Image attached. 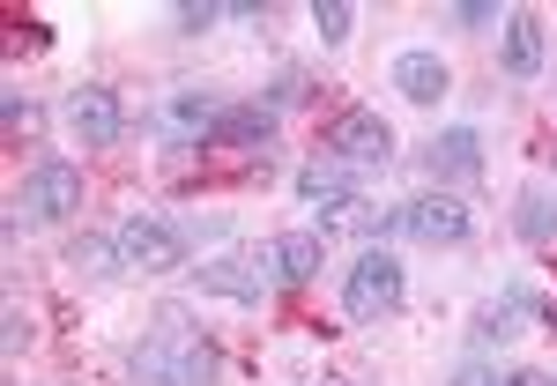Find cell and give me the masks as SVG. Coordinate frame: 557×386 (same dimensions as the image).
Masks as SVG:
<instances>
[{
  "instance_id": "cell-2",
  "label": "cell",
  "mask_w": 557,
  "mask_h": 386,
  "mask_svg": "<svg viewBox=\"0 0 557 386\" xmlns=\"http://www.w3.org/2000/svg\"><path fill=\"white\" fill-rule=\"evenodd\" d=\"M8 209L23 223H67V215H83V172L67 157H45V164H30V178L15 186Z\"/></svg>"
},
{
  "instance_id": "cell-10",
  "label": "cell",
  "mask_w": 557,
  "mask_h": 386,
  "mask_svg": "<svg viewBox=\"0 0 557 386\" xmlns=\"http://www.w3.org/2000/svg\"><path fill=\"white\" fill-rule=\"evenodd\" d=\"M275 141V112L268 104H215L209 149H268Z\"/></svg>"
},
{
  "instance_id": "cell-16",
  "label": "cell",
  "mask_w": 557,
  "mask_h": 386,
  "mask_svg": "<svg viewBox=\"0 0 557 386\" xmlns=\"http://www.w3.org/2000/svg\"><path fill=\"white\" fill-rule=\"evenodd\" d=\"M201 290H215V298H231V304H260L268 275H260L253 260H209L201 267Z\"/></svg>"
},
{
  "instance_id": "cell-24",
  "label": "cell",
  "mask_w": 557,
  "mask_h": 386,
  "mask_svg": "<svg viewBox=\"0 0 557 386\" xmlns=\"http://www.w3.org/2000/svg\"><path fill=\"white\" fill-rule=\"evenodd\" d=\"M275 104H305V75H298V67H290V75L275 83Z\"/></svg>"
},
{
  "instance_id": "cell-11",
  "label": "cell",
  "mask_w": 557,
  "mask_h": 386,
  "mask_svg": "<svg viewBox=\"0 0 557 386\" xmlns=\"http://www.w3.org/2000/svg\"><path fill=\"white\" fill-rule=\"evenodd\" d=\"M424 164H431V178H446V186H469V178L483 172V134L475 127H446L424 149Z\"/></svg>"
},
{
  "instance_id": "cell-5",
  "label": "cell",
  "mask_w": 557,
  "mask_h": 386,
  "mask_svg": "<svg viewBox=\"0 0 557 386\" xmlns=\"http://www.w3.org/2000/svg\"><path fill=\"white\" fill-rule=\"evenodd\" d=\"M60 120H67V134H75L83 149H112V141L127 134V104H120L104 83H83L75 97H67V112H60Z\"/></svg>"
},
{
  "instance_id": "cell-8",
  "label": "cell",
  "mask_w": 557,
  "mask_h": 386,
  "mask_svg": "<svg viewBox=\"0 0 557 386\" xmlns=\"http://www.w3.org/2000/svg\"><path fill=\"white\" fill-rule=\"evenodd\" d=\"M498 30H506V38H498V67H506L513 83H535V75H543V15H535V8H506Z\"/></svg>"
},
{
  "instance_id": "cell-4",
  "label": "cell",
  "mask_w": 557,
  "mask_h": 386,
  "mask_svg": "<svg viewBox=\"0 0 557 386\" xmlns=\"http://www.w3.org/2000/svg\"><path fill=\"white\" fill-rule=\"evenodd\" d=\"M327 157H343L349 172H386L394 164V127H386L380 112L349 104V112H335V127H327Z\"/></svg>"
},
{
  "instance_id": "cell-23",
  "label": "cell",
  "mask_w": 557,
  "mask_h": 386,
  "mask_svg": "<svg viewBox=\"0 0 557 386\" xmlns=\"http://www.w3.org/2000/svg\"><path fill=\"white\" fill-rule=\"evenodd\" d=\"M454 23H461V30H491V23H498V8H483V0H461V8H454Z\"/></svg>"
},
{
  "instance_id": "cell-25",
  "label": "cell",
  "mask_w": 557,
  "mask_h": 386,
  "mask_svg": "<svg viewBox=\"0 0 557 386\" xmlns=\"http://www.w3.org/2000/svg\"><path fill=\"white\" fill-rule=\"evenodd\" d=\"M446 386H498V379H491L483 364H461V372H454V379H446Z\"/></svg>"
},
{
  "instance_id": "cell-21",
  "label": "cell",
  "mask_w": 557,
  "mask_h": 386,
  "mask_svg": "<svg viewBox=\"0 0 557 386\" xmlns=\"http://www.w3.org/2000/svg\"><path fill=\"white\" fill-rule=\"evenodd\" d=\"M312 30H320V45H343L349 38V8L343 0H320V8H312Z\"/></svg>"
},
{
  "instance_id": "cell-1",
  "label": "cell",
  "mask_w": 557,
  "mask_h": 386,
  "mask_svg": "<svg viewBox=\"0 0 557 386\" xmlns=\"http://www.w3.org/2000/svg\"><path fill=\"white\" fill-rule=\"evenodd\" d=\"M401 260L386 253V246H364L357 253V267L343 275V312L357 320V327H372V320H386V312H401Z\"/></svg>"
},
{
  "instance_id": "cell-3",
  "label": "cell",
  "mask_w": 557,
  "mask_h": 386,
  "mask_svg": "<svg viewBox=\"0 0 557 386\" xmlns=\"http://www.w3.org/2000/svg\"><path fill=\"white\" fill-rule=\"evenodd\" d=\"M186 231L164 223V215H127L120 223V260H127V275H178L186 267Z\"/></svg>"
},
{
  "instance_id": "cell-14",
  "label": "cell",
  "mask_w": 557,
  "mask_h": 386,
  "mask_svg": "<svg viewBox=\"0 0 557 386\" xmlns=\"http://www.w3.org/2000/svg\"><path fill=\"white\" fill-rule=\"evenodd\" d=\"M513 231H520V246H557V194L550 186H520Z\"/></svg>"
},
{
  "instance_id": "cell-15",
  "label": "cell",
  "mask_w": 557,
  "mask_h": 386,
  "mask_svg": "<svg viewBox=\"0 0 557 386\" xmlns=\"http://www.w3.org/2000/svg\"><path fill=\"white\" fill-rule=\"evenodd\" d=\"M67 267L89 275V283H112V275H127V260H120V238H97V231H75L67 238Z\"/></svg>"
},
{
  "instance_id": "cell-6",
  "label": "cell",
  "mask_w": 557,
  "mask_h": 386,
  "mask_svg": "<svg viewBox=\"0 0 557 386\" xmlns=\"http://www.w3.org/2000/svg\"><path fill=\"white\" fill-rule=\"evenodd\" d=\"M320 260H327V238H320V231H290V238L253 246V267L268 283H283V290H305V283L320 275Z\"/></svg>"
},
{
  "instance_id": "cell-17",
  "label": "cell",
  "mask_w": 557,
  "mask_h": 386,
  "mask_svg": "<svg viewBox=\"0 0 557 386\" xmlns=\"http://www.w3.org/2000/svg\"><path fill=\"white\" fill-rule=\"evenodd\" d=\"M298 194L312 201V209H335V201H357V194H349V164H343V157H312V164L298 172Z\"/></svg>"
},
{
  "instance_id": "cell-12",
  "label": "cell",
  "mask_w": 557,
  "mask_h": 386,
  "mask_svg": "<svg viewBox=\"0 0 557 386\" xmlns=\"http://www.w3.org/2000/svg\"><path fill=\"white\" fill-rule=\"evenodd\" d=\"M394 89H401L409 104H438V97L454 89V67H446L438 52H401V60H394Z\"/></svg>"
},
{
  "instance_id": "cell-20",
  "label": "cell",
  "mask_w": 557,
  "mask_h": 386,
  "mask_svg": "<svg viewBox=\"0 0 557 386\" xmlns=\"http://www.w3.org/2000/svg\"><path fill=\"white\" fill-rule=\"evenodd\" d=\"M215 15H223L215 0H178V8H172V23L186 30V38H201V30H215Z\"/></svg>"
},
{
  "instance_id": "cell-9",
  "label": "cell",
  "mask_w": 557,
  "mask_h": 386,
  "mask_svg": "<svg viewBox=\"0 0 557 386\" xmlns=\"http://www.w3.org/2000/svg\"><path fill=\"white\" fill-rule=\"evenodd\" d=\"M209 120H215L209 97H164V104L149 112V127L164 134L178 157H186V149H209Z\"/></svg>"
},
{
  "instance_id": "cell-18",
  "label": "cell",
  "mask_w": 557,
  "mask_h": 386,
  "mask_svg": "<svg viewBox=\"0 0 557 386\" xmlns=\"http://www.w3.org/2000/svg\"><path fill=\"white\" fill-rule=\"evenodd\" d=\"M513 327H520L513 298H498V304H491V312H483V320H475V335H483V343H513Z\"/></svg>"
},
{
  "instance_id": "cell-7",
  "label": "cell",
  "mask_w": 557,
  "mask_h": 386,
  "mask_svg": "<svg viewBox=\"0 0 557 386\" xmlns=\"http://www.w3.org/2000/svg\"><path fill=\"white\" fill-rule=\"evenodd\" d=\"M401 231L409 238H424V246H469L475 238V215L454 201V194H417V201H401Z\"/></svg>"
},
{
  "instance_id": "cell-26",
  "label": "cell",
  "mask_w": 557,
  "mask_h": 386,
  "mask_svg": "<svg viewBox=\"0 0 557 386\" xmlns=\"http://www.w3.org/2000/svg\"><path fill=\"white\" fill-rule=\"evenodd\" d=\"M498 386H550V379H543V372H506Z\"/></svg>"
},
{
  "instance_id": "cell-22",
  "label": "cell",
  "mask_w": 557,
  "mask_h": 386,
  "mask_svg": "<svg viewBox=\"0 0 557 386\" xmlns=\"http://www.w3.org/2000/svg\"><path fill=\"white\" fill-rule=\"evenodd\" d=\"M0 349H8V357L30 349V320H23V304H8V320H0Z\"/></svg>"
},
{
  "instance_id": "cell-19",
  "label": "cell",
  "mask_w": 557,
  "mask_h": 386,
  "mask_svg": "<svg viewBox=\"0 0 557 386\" xmlns=\"http://www.w3.org/2000/svg\"><path fill=\"white\" fill-rule=\"evenodd\" d=\"M0 120H8V134H38V104H30V97H23V89H8V97H0Z\"/></svg>"
},
{
  "instance_id": "cell-13",
  "label": "cell",
  "mask_w": 557,
  "mask_h": 386,
  "mask_svg": "<svg viewBox=\"0 0 557 386\" xmlns=\"http://www.w3.org/2000/svg\"><path fill=\"white\" fill-rule=\"evenodd\" d=\"M127 386H186L172 335H149V343H134V357H127Z\"/></svg>"
}]
</instances>
